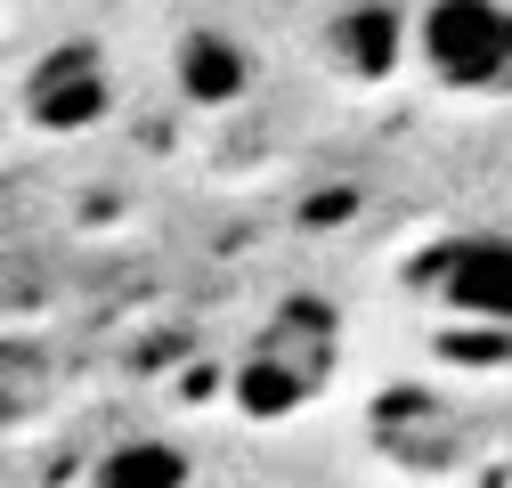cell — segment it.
Returning a JSON list of instances; mask_svg holds the SVG:
<instances>
[{"mask_svg": "<svg viewBox=\"0 0 512 488\" xmlns=\"http://www.w3.org/2000/svg\"><path fill=\"white\" fill-rule=\"evenodd\" d=\"M334 350H342V326L326 301H285L236 375L244 415H293L301 399H317V383L334 375Z\"/></svg>", "mask_w": 512, "mask_h": 488, "instance_id": "6da1fadb", "label": "cell"}, {"mask_svg": "<svg viewBox=\"0 0 512 488\" xmlns=\"http://www.w3.org/2000/svg\"><path fill=\"white\" fill-rule=\"evenodd\" d=\"M415 57L447 90H512V0H423Z\"/></svg>", "mask_w": 512, "mask_h": 488, "instance_id": "7a4b0ae2", "label": "cell"}, {"mask_svg": "<svg viewBox=\"0 0 512 488\" xmlns=\"http://www.w3.org/2000/svg\"><path fill=\"white\" fill-rule=\"evenodd\" d=\"M106 106H114V74H106L98 41H57L25 74V114L41 122V131H90Z\"/></svg>", "mask_w": 512, "mask_h": 488, "instance_id": "3957f363", "label": "cell"}, {"mask_svg": "<svg viewBox=\"0 0 512 488\" xmlns=\"http://www.w3.org/2000/svg\"><path fill=\"white\" fill-rule=\"evenodd\" d=\"M431 293L472 326H512V236H456L431 269Z\"/></svg>", "mask_w": 512, "mask_h": 488, "instance_id": "277c9868", "label": "cell"}, {"mask_svg": "<svg viewBox=\"0 0 512 488\" xmlns=\"http://www.w3.org/2000/svg\"><path fill=\"white\" fill-rule=\"evenodd\" d=\"M179 90H187V106H236L244 90H252V57L228 41V33H187L179 41Z\"/></svg>", "mask_w": 512, "mask_h": 488, "instance_id": "5b68a950", "label": "cell"}, {"mask_svg": "<svg viewBox=\"0 0 512 488\" xmlns=\"http://www.w3.org/2000/svg\"><path fill=\"white\" fill-rule=\"evenodd\" d=\"M196 480V456L163 432H139V440H114L98 464H90V488H187Z\"/></svg>", "mask_w": 512, "mask_h": 488, "instance_id": "8992f818", "label": "cell"}, {"mask_svg": "<svg viewBox=\"0 0 512 488\" xmlns=\"http://www.w3.org/2000/svg\"><path fill=\"white\" fill-rule=\"evenodd\" d=\"M57 399V366L41 342H0V432H25V423H41V407Z\"/></svg>", "mask_w": 512, "mask_h": 488, "instance_id": "52a82bcc", "label": "cell"}, {"mask_svg": "<svg viewBox=\"0 0 512 488\" xmlns=\"http://www.w3.org/2000/svg\"><path fill=\"white\" fill-rule=\"evenodd\" d=\"M334 41L350 49V66H358V74H382V66H391V49H407V25H399L391 9H366V17H350Z\"/></svg>", "mask_w": 512, "mask_h": 488, "instance_id": "ba28073f", "label": "cell"}]
</instances>
